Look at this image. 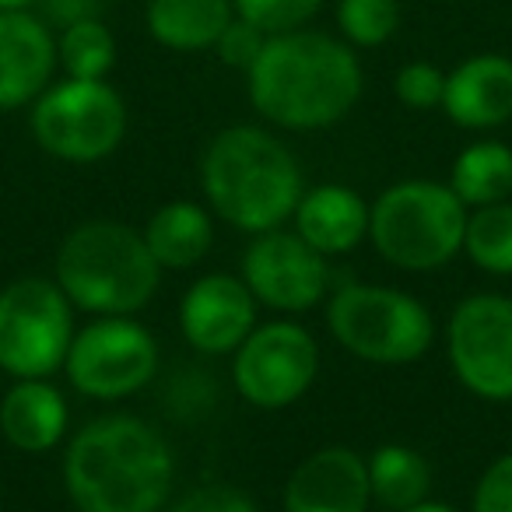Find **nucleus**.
<instances>
[{
  "instance_id": "obj_4",
  "label": "nucleus",
  "mask_w": 512,
  "mask_h": 512,
  "mask_svg": "<svg viewBox=\"0 0 512 512\" xmlns=\"http://www.w3.org/2000/svg\"><path fill=\"white\" fill-rule=\"evenodd\" d=\"M53 271L71 306L92 316L141 313L162 285V267L144 235L123 221H85L71 228Z\"/></svg>"
},
{
  "instance_id": "obj_8",
  "label": "nucleus",
  "mask_w": 512,
  "mask_h": 512,
  "mask_svg": "<svg viewBox=\"0 0 512 512\" xmlns=\"http://www.w3.org/2000/svg\"><path fill=\"white\" fill-rule=\"evenodd\" d=\"M74 306L57 281L18 278L0 292V369L15 379H50L74 341Z\"/></svg>"
},
{
  "instance_id": "obj_12",
  "label": "nucleus",
  "mask_w": 512,
  "mask_h": 512,
  "mask_svg": "<svg viewBox=\"0 0 512 512\" xmlns=\"http://www.w3.org/2000/svg\"><path fill=\"white\" fill-rule=\"evenodd\" d=\"M242 281L260 306L299 316L330 292V267L327 256L281 225L253 235L242 253Z\"/></svg>"
},
{
  "instance_id": "obj_9",
  "label": "nucleus",
  "mask_w": 512,
  "mask_h": 512,
  "mask_svg": "<svg viewBox=\"0 0 512 512\" xmlns=\"http://www.w3.org/2000/svg\"><path fill=\"white\" fill-rule=\"evenodd\" d=\"M320 376V344L302 323H256L232 355V383L246 404L285 411L313 390Z\"/></svg>"
},
{
  "instance_id": "obj_25",
  "label": "nucleus",
  "mask_w": 512,
  "mask_h": 512,
  "mask_svg": "<svg viewBox=\"0 0 512 512\" xmlns=\"http://www.w3.org/2000/svg\"><path fill=\"white\" fill-rule=\"evenodd\" d=\"M337 29L355 50H379L400 29L397 0H337Z\"/></svg>"
},
{
  "instance_id": "obj_32",
  "label": "nucleus",
  "mask_w": 512,
  "mask_h": 512,
  "mask_svg": "<svg viewBox=\"0 0 512 512\" xmlns=\"http://www.w3.org/2000/svg\"><path fill=\"white\" fill-rule=\"evenodd\" d=\"M404 512H456V509H453V505H446V502H432V498H425V502L411 505V509H404Z\"/></svg>"
},
{
  "instance_id": "obj_7",
  "label": "nucleus",
  "mask_w": 512,
  "mask_h": 512,
  "mask_svg": "<svg viewBox=\"0 0 512 512\" xmlns=\"http://www.w3.org/2000/svg\"><path fill=\"white\" fill-rule=\"evenodd\" d=\"M29 130L50 158L95 165L127 137V102L109 81H53L32 102Z\"/></svg>"
},
{
  "instance_id": "obj_20",
  "label": "nucleus",
  "mask_w": 512,
  "mask_h": 512,
  "mask_svg": "<svg viewBox=\"0 0 512 512\" xmlns=\"http://www.w3.org/2000/svg\"><path fill=\"white\" fill-rule=\"evenodd\" d=\"M141 235L162 271H190L211 253L214 221L197 200H169L151 214Z\"/></svg>"
},
{
  "instance_id": "obj_1",
  "label": "nucleus",
  "mask_w": 512,
  "mask_h": 512,
  "mask_svg": "<svg viewBox=\"0 0 512 512\" xmlns=\"http://www.w3.org/2000/svg\"><path fill=\"white\" fill-rule=\"evenodd\" d=\"M365 88L355 46L330 32L295 29L267 36L246 71L249 106L267 123L295 134L327 130L358 106Z\"/></svg>"
},
{
  "instance_id": "obj_27",
  "label": "nucleus",
  "mask_w": 512,
  "mask_h": 512,
  "mask_svg": "<svg viewBox=\"0 0 512 512\" xmlns=\"http://www.w3.org/2000/svg\"><path fill=\"white\" fill-rule=\"evenodd\" d=\"M393 95L404 102L407 109H442V95H446V71H439L428 60H411L397 71L393 78Z\"/></svg>"
},
{
  "instance_id": "obj_14",
  "label": "nucleus",
  "mask_w": 512,
  "mask_h": 512,
  "mask_svg": "<svg viewBox=\"0 0 512 512\" xmlns=\"http://www.w3.org/2000/svg\"><path fill=\"white\" fill-rule=\"evenodd\" d=\"M57 67V32L36 11H0V113L32 106Z\"/></svg>"
},
{
  "instance_id": "obj_6",
  "label": "nucleus",
  "mask_w": 512,
  "mask_h": 512,
  "mask_svg": "<svg viewBox=\"0 0 512 512\" xmlns=\"http://www.w3.org/2000/svg\"><path fill=\"white\" fill-rule=\"evenodd\" d=\"M327 327L348 355L372 365H411L428 355L435 320L414 295L390 285L344 281L327 302Z\"/></svg>"
},
{
  "instance_id": "obj_10",
  "label": "nucleus",
  "mask_w": 512,
  "mask_h": 512,
  "mask_svg": "<svg viewBox=\"0 0 512 512\" xmlns=\"http://www.w3.org/2000/svg\"><path fill=\"white\" fill-rule=\"evenodd\" d=\"M64 372L81 397H134L158 376V341L134 316H99L74 334Z\"/></svg>"
},
{
  "instance_id": "obj_13",
  "label": "nucleus",
  "mask_w": 512,
  "mask_h": 512,
  "mask_svg": "<svg viewBox=\"0 0 512 512\" xmlns=\"http://www.w3.org/2000/svg\"><path fill=\"white\" fill-rule=\"evenodd\" d=\"M253 292L235 274H204L179 302V330L200 355H235L256 327Z\"/></svg>"
},
{
  "instance_id": "obj_23",
  "label": "nucleus",
  "mask_w": 512,
  "mask_h": 512,
  "mask_svg": "<svg viewBox=\"0 0 512 512\" xmlns=\"http://www.w3.org/2000/svg\"><path fill=\"white\" fill-rule=\"evenodd\" d=\"M463 253L470 256V264L484 274L495 278H512V204L498 200V204L470 207L467 228H463Z\"/></svg>"
},
{
  "instance_id": "obj_28",
  "label": "nucleus",
  "mask_w": 512,
  "mask_h": 512,
  "mask_svg": "<svg viewBox=\"0 0 512 512\" xmlns=\"http://www.w3.org/2000/svg\"><path fill=\"white\" fill-rule=\"evenodd\" d=\"M470 512H512V453H502L477 477Z\"/></svg>"
},
{
  "instance_id": "obj_30",
  "label": "nucleus",
  "mask_w": 512,
  "mask_h": 512,
  "mask_svg": "<svg viewBox=\"0 0 512 512\" xmlns=\"http://www.w3.org/2000/svg\"><path fill=\"white\" fill-rule=\"evenodd\" d=\"M169 512H260L256 502L239 488L228 484H207V488H193L183 498L169 505Z\"/></svg>"
},
{
  "instance_id": "obj_11",
  "label": "nucleus",
  "mask_w": 512,
  "mask_h": 512,
  "mask_svg": "<svg viewBox=\"0 0 512 512\" xmlns=\"http://www.w3.org/2000/svg\"><path fill=\"white\" fill-rule=\"evenodd\" d=\"M446 351L456 379L474 397L491 404L512 400V299L467 295L449 316Z\"/></svg>"
},
{
  "instance_id": "obj_15",
  "label": "nucleus",
  "mask_w": 512,
  "mask_h": 512,
  "mask_svg": "<svg viewBox=\"0 0 512 512\" xmlns=\"http://www.w3.org/2000/svg\"><path fill=\"white\" fill-rule=\"evenodd\" d=\"M285 512H369V463L348 446L316 449L285 484Z\"/></svg>"
},
{
  "instance_id": "obj_18",
  "label": "nucleus",
  "mask_w": 512,
  "mask_h": 512,
  "mask_svg": "<svg viewBox=\"0 0 512 512\" xmlns=\"http://www.w3.org/2000/svg\"><path fill=\"white\" fill-rule=\"evenodd\" d=\"M67 400L50 379H15L0 400V435L22 453H50L67 435Z\"/></svg>"
},
{
  "instance_id": "obj_21",
  "label": "nucleus",
  "mask_w": 512,
  "mask_h": 512,
  "mask_svg": "<svg viewBox=\"0 0 512 512\" xmlns=\"http://www.w3.org/2000/svg\"><path fill=\"white\" fill-rule=\"evenodd\" d=\"M449 186L467 207L512 197V148L505 141H474L456 155Z\"/></svg>"
},
{
  "instance_id": "obj_19",
  "label": "nucleus",
  "mask_w": 512,
  "mask_h": 512,
  "mask_svg": "<svg viewBox=\"0 0 512 512\" xmlns=\"http://www.w3.org/2000/svg\"><path fill=\"white\" fill-rule=\"evenodd\" d=\"M232 18V0H148L144 8V25L151 39L172 53L214 50Z\"/></svg>"
},
{
  "instance_id": "obj_17",
  "label": "nucleus",
  "mask_w": 512,
  "mask_h": 512,
  "mask_svg": "<svg viewBox=\"0 0 512 512\" xmlns=\"http://www.w3.org/2000/svg\"><path fill=\"white\" fill-rule=\"evenodd\" d=\"M292 218L295 232L323 256H344L369 239V204L362 193L341 183L306 190Z\"/></svg>"
},
{
  "instance_id": "obj_5",
  "label": "nucleus",
  "mask_w": 512,
  "mask_h": 512,
  "mask_svg": "<svg viewBox=\"0 0 512 512\" xmlns=\"http://www.w3.org/2000/svg\"><path fill=\"white\" fill-rule=\"evenodd\" d=\"M467 211L449 183L404 179L369 204V239L386 264L400 271H442L463 253Z\"/></svg>"
},
{
  "instance_id": "obj_29",
  "label": "nucleus",
  "mask_w": 512,
  "mask_h": 512,
  "mask_svg": "<svg viewBox=\"0 0 512 512\" xmlns=\"http://www.w3.org/2000/svg\"><path fill=\"white\" fill-rule=\"evenodd\" d=\"M264 43H267L264 32L256 29V25L242 22V18L235 15L232 22H228V29L221 32V39L214 43V53H218L221 64H228V67H235V71L246 74L249 67L256 64V57H260Z\"/></svg>"
},
{
  "instance_id": "obj_16",
  "label": "nucleus",
  "mask_w": 512,
  "mask_h": 512,
  "mask_svg": "<svg viewBox=\"0 0 512 512\" xmlns=\"http://www.w3.org/2000/svg\"><path fill=\"white\" fill-rule=\"evenodd\" d=\"M442 113L463 130H498L512 120V57L474 53L446 74Z\"/></svg>"
},
{
  "instance_id": "obj_24",
  "label": "nucleus",
  "mask_w": 512,
  "mask_h": 512,
  "mask_svg": "<svg viewBox=\"0 0 512 512\" xmlns=\"http://www.w3.org/2000/svg\"><path fill=\"white\" fill-rule=\"evenodd\" d=\"M57 60L64 67V78L106 81L116 67V36L102 18L67 25L57 32Z\"/></svg>"
},
{
  "instance_id": "obj_26",
  "label": "nucleus",
  "mask_w": 512,
  "mask_h": 512,
  "mask_svg": "<svg viewBox=\"0 0 512 512\" xmlns=\"http://www.w3.org/2000/svg\"><path fill=\"white\" fill-rule=\"evenodd\" d=\"M232 4L242 22L256 25L264 36H281V32L306 29L327 0H232Z\"/></svg>"
},
{
  "instance_id": "obj_2",
  "label": "nucleus",
  "mask_w": 512,
  "mask_h": 512,
  "mask_svg": "<svg viewBox=\"0 0 512 512\" xmlns=\"http://www.w3.org/2000/svg\"><path fill=\"white\" fill-rule=\"evenodd\" d=\"M172 477L169 439L134 414L95 418L67 442L64 484L78 512H162Z\"/></svg>"
},
{
  "instance_id": "obj_3",
  "label": "nucleus",
  "mask_w": 512,
  "mask_h": 512,
  "mask_svg": "<svg viewBox=\"0 0 512 512\" xmlns=\"http://www.w3.org/2000/svg\"><path fill=\"white\" fill-rule=\"evenodd\" d=\"M200 186L214 214L249 235L281 228L306 193L299 158L281 137L253 123L211 137L200 155Z\"/></svg>"
},
{
  "instance_id": "obj_22",
  "label": "nucleus",
  "mask_w": 512,
  "mask_h": 512,
  "mask_svg": "<svg viewBox=\"0 0 512 512\" xmlns=\"http://www.w3.org/2000/svg\"><path fill=\"white\" fill-rule=\"evenodd\" d=\"M365 463H369L372 498L390 512L411 509V505L425 502L432 491V467L411 446H397V442L379 446Z\"/></svg>"
},
{
  "instance_id": "obj_31",
  "label": "nucleus",
  "mask_w": 512,
  "mask_h": 512,
  "mask_svg": "<svg viewBox=\"0 0 512 512\" xmlns=\"http://www.w3.org/2000/svg\"><path fill=\"white\" fill-rule=\"evenodd\" d=\"M106 0H39V18L50 29H67V25L88 22V18H102Z\"/></svg>"
},
{
  "instance_id": "obj_33",
  "label": "nucleus",
  "mask_w": 512,
  "mask_h": 512,
  "mask_svg": "<svg viewBox=\"0 0 512 512\" xmlns=\"http://www.w3.org/2000/svg\"><path fill=\"white\" fill-rule=\"evenodd\" d=\"M39 0H0V11H36Z\"/></svg>"
}]
</instances>
